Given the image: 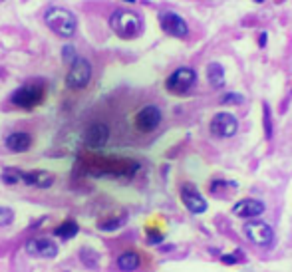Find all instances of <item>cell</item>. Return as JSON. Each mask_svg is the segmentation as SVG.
I'll list each match as a JSON object with an SVG mask.
<instances>
[{
    "mask_svg": "<svg viewBox=\"0 0 292 272\" xmlns=\"http://www.w3.org/2000/svg\"><path fill=\"white\" fill-rule=\"evenodd\" d=\"M110 26H112V30L119 38L132 40V38H137L141 34L143 20L134 10H117V12H113V16L110 18Z\"/></svg>",
    "mask_w": 292,
    "mask_h": 272,
    "instance_id": "1",
    "label": "cell"
},
{
    "mask_svg": "<svg viewBox=\"0 0 292 272\" xmlns=\"http://www.w3.org/2000/svg\"><path fill=\"white\" fill-rule=\"evenodd\" d=\"M44 22L48 24L50 30H54L58 36L62 38H72L76 34V28H78V20L76 16L66 10V8H48L44 14Z\"/></svg>",
    "mask_w": 292,
    "mask_h": 272,
    "instance_id": "2",
    "label": "cell"
},
{
    "mask_svg": "<svg viewBox=\"0 0 292 272\" xmlns=\"http://www.w3.org/2000/svg\"><path fill=\"white\" fill-rule=\"evenodd\" d=\"M91 80V64L82 58V56H76L72 62H70V70L66 74V86L70 90H84Z\"/></svg>",
    "mask_w": 292,
    "mask_h": 272,
    "instance_id": "3",
    "label": "cell"
},
{
    "mask_svg": "<svg viewBox=\"0 0 292 272\" xmlns=\"http://www.w3.org/2000/svg\"><path fill=\"white\" fill-rule=\"evenodd\" d=\"M197 82V72L189 66H183V68H177L167 80H165V88L167 91L175 93V95H185L189 93L191 88L195 86Z\"/></svg>",
    "mask_w": 292,
    "mask_h": 272,
    "instance_id": "4",
    "label": "cell"
},
{
    "mask_svg": "<svg viewBox=\"0 0 292 272\" xmlns=\"http://www.w3.org/2000/svg\"><path fill=\"white\" fill-rule=\"evenodd\" d=\"M44 88L40 84H26L22 88L14 91L10 95V101L16 106V108H22V110H34L36 106H40L44 101Z\"/></svg>",
    "mask_w": 292,
    "mask_h": 272,
    "instance_id": "5",
    "label": "cell"
},
{
    "mask_svg": "<svg viewBox=\"0 0 292 272\" xmlns=\"http://www.w3.org/2000/svg\"><path fill=\"white\" fill-rule=\"evenodd\" d=\"M209 131H211V135L219 137V139H229V137H233L239 131V119L233 114L219 112V114L213 115Z\"/></svg>",
    "mask_w": 292,
    "mask_h": 272,
    "instance_id": "6",
    "label": "cell"
},
{
    "mask_svg": "<svg viewBox=\"0 0 292 272\" xmlns=\"http://www.w3.org/2000/svg\"><path fill=\"white\" fill-rule=\"evenodd\" d=\"M161 119H163L161 110H159L157 106L149 104V106H145V108H141L137 112V115H135V127H137L139 133L147 135V133H153L161 125Z\"/></svg>",
    "mask_w": 292,
    "mask_h": 272,
    "instance_id": "7",
    "label": "cell"
},
{
    "mask_svg": "<svg viewBox=\"0 0 292 272\" xmlns=\"http://www.w3.org/2000/svg\"><path fill=\"white\" fill-rule=\"evenodd\" d=\"M159 24H161V30L173 38H187L189 36V24L187 20L179 16L177 12H161L159 14Z\"/></svg>",
    "mask_w": 292,
    "mask_h": 272,
    "instance_id": "8",
    "label": "cell"
},
{
    "mask_svg": "<svg viewBox=\"0 0 292 272\" xmlns=\"http://www.w3.org/2000/svg\"><path fill=\"white\" fill-rule=\"evenodd\" d=\"M245 234L247 239L256 245V247H270L274 243V230L270 225L263 223V221H250L245 225Z\"/></svg>",
    "mask_w": 292,
    "mask_h": 272,
    "instance_id": "9",
    "label": "cell"
},
{
    "mask_svg": "<svg viewBox=\"0 0 292 272\" xmlns=\"http://www.w3.org/2000/svg\"><path fill=\"white\" fill-rule=\"evenodd\" d=\"M110 125L104 123V121H93L86 127L84 131V143L88 149H102L108 141H110Z\"/></svg>",
    "mask_w": 292,
    "mask_h": 272,
    "instance_id": "10",
    "label": "cell"
},
{
    "mask_svg": "<svg viewBox=\"0 0 292 272\" xmlns=\"http://www.w3.org/2000/svg\"><path fill=\"white\" fill-rule=\"evenodd\" d=\"M179 193H181V201H183V205H185L193 215H201V213L207 211V201H205L201 191H199L195 185L185 183V185L181 187Z\"/></svg>",
    "mask_w": 292,
    "mask_h": 272,
    "instance_id": "11",
    "label": "cell"
},
{
    "mask_svg": "<svg viewBox=\"0 0 292 272\" xmlns=\"http://www.w3.org/2000/svg\"><path fill=\"white\" fill-rule=\"evenodd\" d=\"M26 252L30 256H38V258H54L58 254V245L50 239H32L26 243Z\"/></svg>",
    "mask_w": 292,
    "mask_h": 272,
    "instance_id": "12",
    "label": "cell"
},
{
    "mask_svg": "<svg viewBox=\"0 0 292 272\" xmlns=\"http://www.w3.org/2000/svg\"><path fill=\"white\" fill-rule=\"evenodd\" d=\"M265 209H267L265 203L258 199H241L233 207V215H237L239 219H254V217L263 215Z\"/></svg>",
    "mask_w": 292,
    "mask_h": 272,
    "instance_id": "13",
    "label": "cell"
},
{
    "mask_svg": "<svg viewBox=\"0 0 292 272\" xmlns=\"http://www.w3.org/2000/svg\"><path fill=\"white\" fill-rule=\"evenodd\" d=\"M20 181L30 185V187H38V189H50L54 185V175L50 171H42V169H36V171H22L20 173Z\"/></svg>",
    "mask_w": 292,
    "mask_h": 272,
    "instance_id": "14",
    "label": "cell"
},
{
    "mask_svg": "<svg viewBox=\"0 0 292 272\" xmlns=\"http://www.w3.org/2000/svg\"><path fill=\"white\" fill-rule=\"evenodd\" d=\"M4 145H6V149H10L12 153H24V151H28L30 145H32V135H30L28 131H14V133H10V135L6 137Z\"/></svg>",
    "mask_w": 292,
    "mask_h": 272,
    "instance_id": "15",
    "label": "cell"
},
{
    "mask_svg": "<svg viewBox=\"0 0 292 272\" xmlns=\"http://www.w3.org/2000/svg\"><path fill=\"white\" fill-rule=\"evenodd\" d=\"M207 80H209V86L211 88H223L225 86V68L219 64V62H211L207 66Z\"/></svg>",
    "mask_w": 292,
    "mask_h": 272,
    "instance_id": "16",
    "label": "cell"
},
{
    "mask_svg": "<svg viewBox=\"0 0 292 272\" xmlns=\"http://www.w3.org/2000/svg\"><path fill=\"white\" fill-rule=\"evenodd\" d=\"M141 266V258H139V254L137 252H132V250H127V252H123V254H119L117 256V268L119 270H137Z\"/></svg>",
    "mask_w": 292,
    "mask_h": 272,
    "instance_id": "17",
    "label": "cell"
},
{
    "mask_svg": "<svg viewBox=\"0 0 292 272\" xmlns=\"http://www.w3.org/2000/svg\"><path fill=\"white\" fill-rule=\"evenodd\" d=\"M78 230H80L78 223H74V221H66V223H62L60 227L54 228V234H56V236H60V239H64V241H68V239H74V236L78 234Z\"/></svg>",
    "mask_w": 292,
    "mask_h": 272,
    "instance_id": "18",
    "label": "cell"
},
{
    "mask_svg": "<svg viewBox=\"0 0 292 272\" xmlns=\"http://www.w3.org/2000/svg\"><path fill=\"white\" fill-rule=\"evenodd\" d=\"M20 173H22V171H18V169H14V167H6V169L2 171V175H0V179L6 183V185H16V183H22L20 181Z\"/></svg>",
    "mask_w": 292,
    "mask_h": 272,
    "instance_id": "19",
    "label": "cell"
},
{
    "mask_svg": "<svg viewBox=\"0 0 292 272\" xmlns=\"http://www.w3.org/2000/svg\"><path fill=\"white\" fill-rule=\"evenodd\" d=\"M221 104L223 106H241V104H245V95H241L237 91H229L225 95H221Z\"/></svg>",
    "mask_w": 292,
    "mask_h": 272,
    "instance_id": "20",
    "label": "cell"
},
{
    "mask_svg": "<svg viewBox=\"0 0 292 272\" xmlns=\"http://www.w3.org/2000/svg\"><path fill=\"white\" fill-rule=\"evenodd\" d=\"M125 223V219H108V221H100L98 223V228L100 230H106V232H112V230H117Z\"/></svg>",
    "mask_w": 292,
    "mask_h": 272,
    "instance_id": "21",
    "label": "cell"
},
{
    "mask_svg": "<svg viewBox=\"0 0 292 272\" xmlns=\"http://www.w3.org/2000/svg\"><path fill=\"white\" fill-rule=\"evenodd\" d=\"M14 221V211L10 207H0V227H8Z\"/></svg>",
    "mask_w": 292,
    "mask_h": 272,
    "instance_id": "22",
    "label": "cell"
},
{
    "mask_svg": "<svg viewBox=\"0 0 292 272\" xmlns=\"http://www.w3.org/2000/svg\"><path fill=\"white\" fill-rule=\"evenodd\" d=\"M225 187H233V189H237V185L235 183H231V181H213V185H211V193L213 195H223V189Z\"/></svg>",
    "mask_w": 292,
    "mask_h": 272,
    "instance_id": "23",
    "label": "cell"
},
{
    "mask_svg": "<svg viewBox=\"0 0 292 272\" xmlns=\"http://www.w3.org/2000/svg\"><path fill=\"white\" fill-rule=\"evenodd\" d=\"M263 114H265V133H267V137H272V119H270V108L265 104L263 106Z\"/></svg>",
    "mask_w": 292,
    "mask_h": 272,
    "instance_id": "24",
    "label": "cell"
},
{
    "mask_svg": "<svg viewBox=\"0 0 292 272\" xmlns=\"http://www.w3.org/2000/svg\"><path fill=\"white\" fill-rule=\"evenodd\" d=\"M62 56H64V60H66V62H72V60H74V58H76V56H78V54H76V50H74V46H64V48H62Z\"/></svg>",
    "mask_w": 292,
    "mask_h": 272,
    "instance_id": "25",
    "label": "cell"
},
{
    "mask_svg": "<svg viewBox=\"0 0 292 272\" xmlns=\"http://www.w3.org/2000/svg\"><path fill=\"white\" fill-rule=\"evenodd\" d=\"M161 241H163V234L149 232V236H147V243H149V245H155V243H161Z\"/></svg>",
    "mask_w": 292,
    "mask_h": 272,
    "instance_id": "26",
    "label": "cell"
},
{
    "mask_svg": "<svg viewBox=\"0 0 292 272\" xmlns=\"http://www.w3.org/2000/svg\"><path fill=\"white\" fill-rule=\"evenodd\" d=\"M221 260H223L225 264H235V262H237V256H235V254H223Z\"/></svg>",
    "mask_w": 292,
    "mask_h": 272,
    "instance_id": "27",
    "label": "cell"
},
{
    "mask_svg": "<svg viewBox=\"0 0 292 272\" xmlns=\"http://www.w3.org/2000/svg\"><path fill=\"white\" fill-rule=\"evenodd\" d=\"M258 44H261V46H267V34H265V32H263V34L258 36Z\"/></svg>",
    "mask_w": 292,
    "mask_h": 272,
    "instance_id": "28",
    "label": "cell"
},
{
    "mask_svg": "<svg viewBox=\"0 0 292 272\" xmlns=\"http://www.w3.org/2000/svg\"><path fill=\"white\" fill-rule=\"evenodd\" d=\"M252 2H258V4H261V2H265V0H252Z\"/></svg>",
    "mask_w": 292,
    "mask_h": 272,
    "instance_id": "29",
    "label": "cell"
},
{
    "mask_svg": "<svg viewBox=\"0 0 292 272\" xmlns=\"http://www.w3.org/2000/svg\"><path fill=\"white\" fill-rule=\"evenodd\" d=\"M125 2H129V4H134V2H135V0H125Z\"/></svg>",
    "mask_w": 292,
    "mask_h": 272,
    "instance_id": "30",
    "label": "cell"
}]
</instances>
